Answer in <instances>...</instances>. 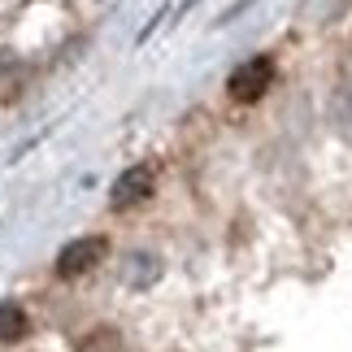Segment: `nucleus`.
Masks as SVG:
<instances>
[{"mask_svg":"<svg viewBox=\"0 0 352 352\" xmlns=\"http://www.w3.org/2000/svg\"><path fill=\"white\" fill-rule=\"evenodd\" d=\"M157 278H161V256L157 252H144V248L126 252V261H122V283H126L131 292H148Z\"/></svg>","mask_w":352,"mask_h":352,"instance_id":"4","label":"nucleus"},{"mask_svg":"<svg viewBox=\"0 0 352 352\" xmlns=\"http://www.w3.org/2000/svg\"><path fill=\"white\" fill-rule=\"evenodd\" d=\"M340 78H344V83L352 87V57H348V65H344V74H340Z\"/></svg>","mask_w":352,"mask_h":352,"instance_id":"8","label":"nucleus"},{"mask_svg":"<svg viewBox=\"0 0 352 352\" xmlns=\"http://www.w3.org/2000/svg\"><path fill=\"white\" fill-rule=\"evenodd\" d=\"M274 87V61L270 57H248L226 74V96L235 104H256L265 100V91Z\"/></svg>","mask_w":352,"mask_h":352,"instance_id":"1","label":"nucleus"},{"mask_svg":"<svg viewBox=\"0 0 352 352\" xmlns=\"http://www.w3.org/2000/svg\"><path fill=\"white\" fill-rule=\"evenodd\" d=\"M153 187H157L153 166H131V170H122L118 179H113V187H109V209L122 213V209L144 205V200L153 196Z\"/></svg>","mask_w":352,"mask_h":352,"instance_id":"3","label":"nucleus"},{"mask_svg":"<svg viewBox=\"0 0 352 352\" xmlns=\"http://www.w3.org/2000/svg\"><path fill=\"white\" fill-rule=\"evenodd\" d=\"M104 256H109V239L104 235H78L57 252L52 270H57V278H78V274H91Z\"/></svg>","mask_w":352,"mask_h":352,"instance_id":"2","label":"nucleus"},{"mask_svg":"<svg viewBox=\"0 0 352 352\" xmlns=\"http://www.w3.org/2000/svg\"><path fill=\"white\" fill-rule=\"evenodd\" d=\"M74 352H131V348H126V340H122V331H113V327H96V331H87L83 340H78Z\"/></svg>","mask_w":352,"mask_h":352,"instance_id":"7","label":"nucleus"},{"mask_svg":"<svg viewBox=\"0 0 352 352\" xmlns=\"http://www.w3.org/2000/svg\"><path fill=\"white\" fill-rule=\"evenodd\" d=\"M31 331V318L18 300H0V344H18Z\"/></svg>","mask_w":352,"mask_h":352,"instance_id":"6","label":"nucleus"},{"mask_svg":"<svg viewBox=\"0 0 352 352\" xmlns=\"http://www.w3.org/2000/svg\"><path fill=\"white\" fill-rule=\"evenodd\" d=\"M327 122H331V131L340 135V140H348V144H352V87L344 83V78H335V87H331Z\"/></svg>","mask_w":352,"mask_h":352,"instance_id":"5","label":"nucleus"}]
</instances>
